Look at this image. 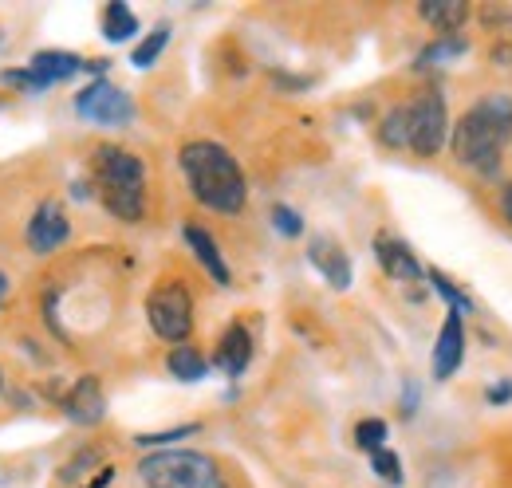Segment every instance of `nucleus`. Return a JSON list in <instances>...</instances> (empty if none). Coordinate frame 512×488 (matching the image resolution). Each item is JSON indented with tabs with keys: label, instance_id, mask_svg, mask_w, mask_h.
I'll use <instances>...</instances> for the list:
<instances>
[{
	"label": "nucleus",
	"instance_id": "nucleus-1",
	"mask_svg": "<svg viewBox=\"0 0 512 488\" xmlns=\"http://www.w3.org/2000/svg\"><path fill=\"white\" fill-rule=\"evenodd\" d=\"M182 174L190 182V193L213 213H241L245 201H249V182H245V170L237 166V158L217 146V142H186L182 154Z\"/></svg>",
	"mask_w": 512,
	"mask_h": 488
},
{
	"label": "nucleus",
	"instance_id": "nucleus-2",
	"mask_svg": "<svg viewBox=\"0 0 512 488\" xmlns=\"http://www.w3.org/2000/svg\"><path fill=\"white\" fill-rule=\"evenodd\" d=\"M512 138V99L509 95H489L481 99L477 107H469L453 134H449V146H453V158L485 178H493L501 170V150Z\"/></svg>",
	"mask_w": 512,
	"mask_h": 488
},
{
	"label": "nucleus",
	"instance_id": "nucleus-3",
	"mask_svg": "<svg viewBox=\"0 0 512 488\" xmlns=\"http://www.w3.org/2000/svg\"><path fill=\"white\" fill-rule=\"evenodd\" d=\"M138 477L146 488H229L217 461L197 449H158L138 461Z\"/></svg>",
	"mask_w": 512,
	"mask_h": 488
},
{
	"label": "nucleus",
	"instance_id": "nucleus-4",
	"mask_svg": "<svg viewBox=\"0 0 512 488\" xmlns=\"http://www.w3.org/2000/svg\"><path fill=\"white\" fill-rule=\"evenodd\" d=\"M406 107V126H410V150L418 158H434L446 142V130H449V115H446V99L442 91H418Z\"/></svg>",
	"mask_w": 512,
	"mask_h": 488
},
{
	"label": "nucleus",
	"instance_id": "nucleus-5",
	"mask_svg": "<svg viewBox=\"0 0 512 488\" xmlns=\"http://www.w3.org/2000/svg\"><path fill=\"white\" fill-rule=\"evenodd\" d=\"M146 319L154 327L158 339L166 343H186L193 331V300L182 284H158L150 296H146Z\"/></svg>",
	"mask_w": 512,
	"mask_h": 488
},
{
	"label": "nucleus",
	"instance_id": "nucleus-6",
	"mask_svg": "<svg viewBox=\"0 0 512 488\" xmlns=\"http://www.w3.org/2000/svg\"><path fill=\"white\" fill-rule=\"evenodd\" d=\"M75 111L99 126H127L134 119V103L123 87H111L107 79H95L75 95Z\"/></svg>",
	"mask_w": 512,
	"mask_h": 488
},
{
	"label": "nucleus",
	"instance_id": "nucleus-7",
	"mask_svg": "<svg viewBox=\"0 0 512 488\" xmlns=\"http://www.w3.org/2000/svg\"><path fill=\"white\" fill-rule=\"evenodd\" d=\"M28 248L36 252V256H48V252H56V248H64L67 237H71V221H67L64 205H56V201H44L36 213H32V221H28Z\"/></svg>",
	"mask_w": 512,
	"mask_h": 488
},
{
	"label": "nucleus",
	"instance_id": "nucleus-8",
	"mask_svg": "<svg viewBox=\"0 0 512 488\" xmlns=\"http://www.w3.org/2000/svg\"><path fill=\"white\" fill-rule=\"evenodd\" d=\"M95 182L99 185H146V166L138 154L123 146H99L95 150Z\"/></svg>",
	"mask_w": 512,
	"mask_h": 488
},
{
	"label": "nucleus",
	"instance_id": "nucleus-9",
	"mask_svg": "<svg viewBox=\"0 0 512 488\" xmlns=\"http://www.w3.org/2000/svg\"><path fill=\"white\" fill-rule=\"evenodd\" d=\"M60 406H64L67 422H75V426H99L103 414H107V398H103L99 378H95V374H83V378L64 394Z\"/></svg>",
	"mask_w": 512,
	"mask_h": 488
},
{
	"label": "nucleus",
	"instance_id": "nucleus-10",
	"mask_svg": "<svg viewBox=\"0 0 512 488\" xmlns=\"http://www.w3.org/2000/svg\"><path fill=\"white\" fill-rule=\"evenodd\" d=\"M249 363H253V335H249L245 323H229L221 343H217V351H213V366L221 374H229V378H241Z\"/></svg>",
	"mask_w": 512,
	"mask_h": 488
},
{
	"label": "nucleus",
	"instance_id": "nucleus-11",
	"mask_svg": "<svg viewBox=\"0 0 512 488\" xmlns=\"http://www.w3.org/2000/svg\"><path fill=\"white\" fill-rule=\"evenodd\" d=\"M461 359H465V323H461V315L449 311L442 331H438V343H434V378L438 382L453 378Z\"/></svg>",
	"mask_w": 512,
	"mask_h": 488
},
{
	"label": "nucleus",
	"instance_id": "nucleus-12",
	"mask_svg": "<svg viewBox=\"0 0 512 488\" xmlns=\"http://www.w3.org/2000/svg\"><path fill=\"white\" fill-rule=\"evenodd\" d=\"M375 256H379V264H383V272L390 280H398V284H418L422 280V264L414 260V252L402 241L379 233L375 237Z\"/></svg>",
	"mask_w": 512,
	"mask_h": 488
},
{
	"label": "nucleus",
	"instance_id": "nucleus-13",
	"mask_svg": "<svg viewBox=\"0 0 512 488\" xmlns=\"http://www.w3.org/2000/svg\"><path fill=\"white\" fill-rule=\"evenodd\" d=\"M99 201L119 221H142L146 217V185H99Z\"/></svg>",
	"mask_w": 512,
	"mask_h": 488
},
{
	"label": "nucleus",
	"instance_id": "nucleus-14",
	"mask_svg": "<svg viewBox=\"0 0 512 488\" xmlns=\"http://www.w3.org/2000/svg\"><path fill=\"white\" fill-rule=\"evenodd\" d=\"M308 260L320 268V276L331 284V288H351V260H347V252L339 248V244L331 241H312L308 244Z\"/></svg>",
	"mask_w": 512,
	"mask_h": 488
},
{
	"label": "nucleus",
	"instance_id": "nucleus-15",
	"mask_svg": "<svg viewBox=\"0 0 512 488\" xmlns=\"http://www.w3.org/2000/svg\"><path fill=\"white\" fill-rule=\"evenodd\" d=\"M87 63L79 60L75 52H36L32 60H28V71L40 79V87L48 91V87H56V83H64L71 75H79Z\"/></svg>",
	"mask_w": 512,
	"mask_h": 488
},
{
	"label": "nucleus",
	"instance_id": "nucleus-16",
	"mask_svg": "<svg viewBox=\"0 0 512 488\" xmlns=\"http://www.w3.org/2000/svg\"><path fill=\"white\" fill-rule=\"evenodd\" d=\"M182 237H186V244L193 248V256L201 260V268L221 284V288H229L233 284V276H229V268H225V260H221V248H217V241L201 229V225H186L182 229Z\"/></svg>",
	"mask_w": 512,
	"mask_h": 488
},
{
	"label": "nucleus",
	"instance_id": "nucleus-17",
	"mask_svg": "<svg viewBox=\"0 0 512 488\" xmlns=\"http://www.w3.org/2000/svg\"><path fill=\"white\" fill-rule=\"evenodd\" d=\"M418 16L430 28H438L442 36H453L469 20V4H461V0H426V4H418Z\"/></svg>",
	"mask_w": 512,
	"mask_h": 488
},
{
	"label": "nucleus",
	"instance_id": "nucleus-18",
	"mask_svg": "<svg viewBox=\"0 0 512 488\" xmlns=\"http://www.w3.org/2000/svg\"><path fill=\"white\" fill-rule=\"evenodd\" d=\"M166 370H170L174 378H182V382H201V378L209 374V359H205L197 347L182 343V347H174V351H170Z\"/></svg>",
	"mask_w": 512,
	"mask_h": 488
},
{
	"label": "nucleus",
	"instance_id": "nucleus-19",
	"mask_svg": "<svg viewBox=\"0 0 512 488\" xmlns=\"http://www.w3.org/2000/svg\"><path fill=\"white\" fill-rule=\"evenodd\" d=\"M138 32V16L130 12L127 4H107L103 8V36L111 40V44H123Z\"/></svg>",
	"mask_w": 512,
	"mask_h": 488
},
{
	"label": "nucleus",
	"instance_id": "nucleus-20",
	"mask_svg": "<svg viewBox=\"0 0 512 488\" xmlns=\"http://www.w3.org/2000/svg\"><path fill=\"white\" fill-rule=\"evenodd\" d=\"M166 44H170V24H158V28H154V32H150V36H146L138 48H134L130 63H134V67H142V71H146V67H154V63H158V56L166 52Z\"/></svg>",
	"mask_w": 512,
	"mask_h": 488
},
{
	"label": "nucleus",
	"instance_id": "nucleus-21",
	"mask_svg": "<svg viewBox=\"0 0 512 488\" xmlns=\"http://www.w3.org/2000/svg\"><path fill=\"white\" fill-rule=\"evenodd\" d=\"M379 138L390 150H410V126H406V107H394L383 122H379Z\"/></svg>",
	"mask_w": 512,
	"mask_h": 488
},
{
	"label": "nucleus",
	"instance_id": "nucleus-22",
	"mask_svg": "<svg viewBox=\"0 0 512 488\" xmlns=\"http://www.w3.org/2000/svg\"><path fill=\"white\" fill-rule=\"evenodd\" d=\"M426 280H430V288H434V292H438V296L453 307V315H469V311H473V300H469V296H465V292H461V288H457L449 276H442V272H430Z\"/></svg>",
	"mask_w": 512,
	"mask_h": 488
},
{
	"label": "nucleus",
	"instance_id": "nucleus-23",
	"mask_svg": "<svg viewBox=\"0 0 512 488\" xmlns=\"http://www.w3.org/2000/svg\"><path fill=\"white\" fill-rule=\"evenodd\" d=\"M371 469H375V477L386 481V485H402L406 481V473H402V461H398V453L394 449H379V453H371Z\"/></svg>",
	"mask_w": 512,
	"mask_h": 488
},
{
	"label": "nucleus",
	"instance_id": "nucleus-24",
	"mask_svg": "<svg viewBox=\"0 0 512 488\" xmlns=\"http://www.w3.org/2000/svg\"><path fill=\"white\" fill-rule=\"evenodd\" d=\"M465 52H469V44H465L461 36H446V40H438V44L422 48V56H418V67H430V63H446L449 56H465Z\"/></svg>",
	"mask_w": 512,
	"mask_h": 488
},
{
	"label": "nucleus",
	"instance_id": "nucleus-25",
	"mask_svg": "<svg viewBox=\"0 0 512 488\" xmlns=\"http://www.w3.org/2000/svg\"><path fill=\"white\" fill-rule=\"evenodd\" d=\"M355 445H359L363 453H379V449H386L383 418H367V422H359V426H355Z\"/></svg>",
	"mask_w": 512,
	"mask_h": 488
},
{
	"label": "nucleus",
	"instance_id": "nucleus-26",
	"mask_svg": "<svg viewBox=\"0 0 512 488\" xmlns=\"http://www.w3.org/2000/svg\"><path fill=\"white\" fill-rule=\"evenodd\" d=\"M272 225H276V233H280V237H288V241H296V237L304 233L300 213H296V209H288V205H276V209H272Z\"/></svg>",
	"mask_w": 512,
	"mask_h": 488
},
{
	"label": "nucleus",
	"instance_id": "nucleus-27",
	"mask_svg": "<svg viewBox=\"0 0 512 488\" xmlns=\"http://www.w3.org/2000/svg\"><path fill=\"white\" fill-rule=\"evenodd\" d=\"M87 465H99V449H83V453H75L71 461L64 465V473H60V481L71 485V481H79L83 473H87Z\"/></svg>",
	"mask_w": 512,
	"mask_h": 488
},
{
	"label": "nucleus",
	"instance_id": "nucleus-28",
	"mask_svg": "<svg viewBox=\"0 0 512 488\" xmlns=\"http://www.w3.org/2000/svg\"><path fill=\"white\" fill-rule=\"evenodd\" d=\"M201 426H182V429H170V433H142V437H134L138 445H170V441H178V437H190V433H197Z\"/></svg>",
	"mask_w": 512,
	"mask_h": 488
},
{
	"label": "nucleus",
	"instance_id": "nucleus-29",
	"mask_svg": "<svg viewBox=\"0 0 512 488\" xmlns=\"http://www.w3.org/2000/svg\"><path fill=\"white\" fill-rule=\"evenodd\" d=\"M489 406H505V402H512V382H497V386H489Z\"/></svg>",
	"mask_w": 512,
	"mask_h": 488
},
{
	"label": "nucleus",
	"instance_id": "nucleus-30",
	"mask_svg": "<svg viewBox=\"0 0 512 488\" xmlns=\"http://www.w3.org/2000/svg\"><path fill=\"white\" fill-rule=\"evenodd\" d=\"M111 481H115V469H111V465H103V469L95 473V481H91V485H83V488H107Z\"/></svg>",
	"mask_w": 512,
	"mask_h": 488
},
{
	"label": "nucleus",
	"instance_id": "nucleus-31",
	"mask_svg": "<svg viewBox=\"0 0 512 488\" xmlns=\"http://www.w3.org/2000/svg\"><path fill=\"white\" fill-rule=\"evenodd\" d=\"M509 16H512V8H493V4L485 8V20H489V24H493V20H509Z\"/></svg>",
	"mask_w": 512,
	"mask_h": 488
},
{
	"label": "nucleus",
	"instance_id": "nucleus-32",
	"mask_svg": "<svg viewBox=\"0 0 512 488\" xmlns=\"http://www.w3.org/2000/svg\"><path fill=\"white\" fill-rule=\"evenodd\" d=\"M493 63H512V44H501V48H493Z\"/></svg>",
	"mask_w": 512,
	"mask_h": 488
},
{
	"label": "nucleus",
	"instance_id": "nucleus-33",
	"mask_svg": "<svg viewBox=\"0 0 512 488\" xmlns=\"http://www.w3.org/2000/svg\"><path fill=\"white\" fill-rule=\"evenodd\" d=\"M501 209H505V217H509V225H512V182L505 185V193H501Z\"/></svg>",
	"mask_w": 512,
	"mask_h": 488
},
{
	"label": "nucleus",
	"instance_id": "nucleus-34",
	"mask_svg": "<svg viewBox=\"0 0 512 488\" xmlns=\"http://www.w3.org/2000/svg\"><path fill=\"white\" fill-rule=\"evenodd\" d=\"M4 296H8V276L0 272V300H4Z\"/></svg>",
	"mask_w": 512,
	"mask_h": 488
},
{
	"label": "nucleus",
	"instance_id": "nucleus-35",
	"mask_svg": "<svg viewBox=\"0 0 512 488\" xmlns=\"http://www.w3.org/2000/svg\"><path fill=\"white\" fill-rule=\"evenodd\" d=\"M0 386H4V370H0Z\"/></svg>",
	"mask_w": 512,
	"mask_h": 488
}]
</instances>
